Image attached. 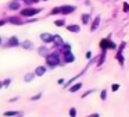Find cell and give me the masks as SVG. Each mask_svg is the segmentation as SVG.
<instances>
[{
  "mask_svg": "<svg viewBox=\"0 0 129 117\" xmlns=\"http://www.w3.org/2000/svg\"><path fill=\"white\" fill-rule=\"evenodd\" d=\"M10 82H11V80H10V78H7V80H4V81H3V85H6V86H7V85H10Z\"/></svg>",
  "mask_w": 129,
  "mask_h": 117,
  "instance_id": "28",
  "label": "cell"
},
{
  "mask_svg": "<svg viewBox=\"0 0 129 117\" xmlns=\"http://www.w3.org/2000/svg\"><path fill=\"white\" fill-rule=\"evenodd\" d=\"M61 8V14H71L76 10L75 6H71V4H65V6H60Z\"/></svg>",
  "mask_w": 129,
  "mask_h": 117,
  "instance_id": "4",
  "label": "cell"
},
{
  "mask_svg": "<svg viewBox=\"0 0 129 117\" xmlns=\"http://www.w3.org/2000/svg\"><path fill=\"white\" fill-rule=\"evenodd\" d=\"M46 61L50 67H56L60 64V54L58 53H50L46 56Z\"/></svg>",
  "mask_w": 129,
  "mask_h": 117,
  "instance_id": "1",
  "label": "cell"
},
{
  "mask_svg": "<svg viewBox=\"0 0 129 117\" xmlns=\"http://www.w3.org/2000/svg\"><path fill=\"white\" fill-rule=\"evenodd\" d=\"M100 99H101V100H106V99H107V91H106V89H103V91H101Z\"/></svg>",
  "mask_w": 129,
  "mask_h": 117,
  "instance_id": "22",
  "label": "cell"
},
{
  "mask_svg": "<svg viewBox=\"0 0 129 117\" xmlns=\"http://www.w3.org/2000/svg\"><path fill=\"white\" fill-rule=\"evenodd\" d=\"M18 2H21V0H18ZM25 4H34V3H38L39 0H22Z\"/></svg>",
  "mask_w": 129,
  "mask_h": 117,
  "instance_id": "24",
  "label": "cell"
},
{
  "mask_svg": "<svg viewBox=\"0 0 129 117\" xmlns=\"http://www.w3.org/2000/svg\"><path fill=\"white\" fill-rule=\"evenodd\" d=\"M40 39H42L45 43H50V42H53V35H50V33H47V32L40 33Z\"/></svg>",
  "mask_w": 129,
  "mask_h": 117,
  "instance_id": "5",
  "label": "cell"
},
{
  "mask_svg": "<svg viewBox=\"0 0 129 117\" xmlns=\"http://www.w3.org/2000/svg\"><path fill=\"white\" fill-rule=\"evenodd\" d=\"M53 43L56 45L57 47H61L62 45H64V41H62V38L60 35H53Z\"/></svg>",
  "mask_w": 129,
  "mask_h": 117,
  "instance_id": "6",
  "label": "cell"
},
{
  "mask_svg": "<svg viewBox=\"0 0 129 117\" xmlns=\"http://www.w3.org/2000/svg\"><path fill=\"white\" fill-rule=\"evenodd\" d=\"M67 31H70V32H74V33H78L79 31H81V27L76 24H71V25H67Z\"/></svg>",
  "mask_w": 129,
  "mask_h": 117,
  "instance_id": "8",
  "label": "cell"
},
{
  "mask_svg": "<svg viewBox=\"0 0 129 117\" xmlns=\"http://www.w3.org/2000/svg\"><path fill=\"white\" fill-rule=\"evenodd\" d=\"M74 60H75V56L71 53V50L64 53V61H65V63H72Z\"/></svg>",
  "mask_w": 129,
  "mask_h": 117,
  "instance_id": "7",
  "label": "cell"
},
{
  "mask_svg": "<svg viewBox=\"0 0 129 117\" xmlns=\"http://www.w3.org/2000/svg\"><path fill=\"white\" fill-rule=\"evenodd\" d=\"M40 11H42V8L28 7V8H22V10H21V15L22 17H32V15H35V14L40 13Z\"/></svg>",
  "mask_w": 129,
  "mask_h": 117,
  "instance_id": "2",
  "label": "cell"
},
{
  "mask_svg": "<svg viewBox=\"0 0 129 117\" xmlns=\"http://www.w3.org/2000/svg\"><path fill=\"white\" fill-rule=\"evenodd\" d=\"M7 21L11 22V24H15V25H21V24H22V19L17 18V17H10V18H7Z\"/></svg>",
  "mask_w": 129,
  "mask_h": 117,
  "instance_id": "13",
  "label": "cell"
},
{
  "mask_svg": "<svg viewBox=\"0 0 129 117\" xmlns=\"http://www.w3.org/2000/svg\"><path fill=\"white\" fill-rule=\"evenodd\" d=\"M99 25H100V17L97 15L94 19H93V22H92V27H90V31H92V32H94V31L99 28Z\"/></svg>",
  "mask_w": 129,
  "mask_h": 117,
  "instance_id": "9",
  "label": "cell"
},
{
  "mask_svg": "<svg viewBox=\"0 0 129 117\" xmlns=\"http://www.w3.org/2000/svg\"><path fill=\"white\" fill-rule=\"evenodd\" d=\"M45 2H47V0H45Z\"/></svg>",
  "mask_w": 129,
  "mask_h": 117,
  "instance_id": "36",
  "label": "cell"
},
{
  "mask_svg": "<svg viewBox=\"0 0 129 117\" xmlns=\"http://www.w3.org/2000/svg\"><path fill=\"white\" fill-rule=\"evenodd\" d=\"M86 117H100V116H99V113H92V114H89V116H86Z\"/></svg>",
  "mask_w": 129,
  "mask_h": 117,
  "instance_id": "30",
  "label": "cell"
},
{
  "mask_svg": "<svg viewBox=\"0 0 129 117\" xmlns=\"http://www.w3.org/2000/svg\"><path fill=\"white\" fill-rule=\"evenodd\" d=\"M9 8H10V10H13V11H15V10H18V8H21L20 2H18V0H13V2L9 4Z\"/></svg>",
  "mask_w": 129,
  "mask_h": 117,
  "instance_id": "12",
  "label": "cell"
},
{
  "mask_svg": "<svg viewBox=\"0 0 129 117\" xmlns=\"http://www.w3.org/2000/svg\"><path fill=\"white\" fill-rule=\"evenodd\" d=\"M82 22L83 24H89V21H90V14H82Z\"/></svg>",
  "mask_w": 129,
  "mask_h": 117,
  "instance_id": "17",
  "label": "cell"
},
{
  "mask_svg": "<svg viewBox=\"0 0 129 117\" xmlns=\"http://www.w3.org/2000/svg\"><path fill=\"white\" fill-rule=\"evenodd\" d=\"M2 41H3V39H2V36H0V43H2Z\"/></svg>",
  "mask_w": 129,
  "mask_h": 117,
  "instance_id": "35",
  "label": "cell"
},
{
  "mask_svg": "<svg viewBox=\"0 0 129 117\" xmlns=\"http://www.w3.org/2000/svg\"><path fill=\"white\" fill-rule=\"evenodd\" d=\"M70 117H76V109L75 107L70 109Z\"/></svg>",
  "mask_w": 129,
  "mask_h": 117,
  "instance_id": "23",
  "label": "cell"
},
{
  "mask_svg": "<svg viewBox=\"0 0 129 117\" xmlns=\"http://www.w3.org/2000/svg\"><path fill=\"white\" fill-rule=\"evenodd\" d=\"M20 111H14V110H10V111H4L3 116L4 117H14V116H18Z\"/></svg>",
  "mask_w": 129,
  "mask_h": 117,
  "instance_id": "16",
  "label": "cell"
},
{
  "mask_svg": "<svg viewBox=\"0 0 129 117\" xmlns=\"http://www.w3.org/2000/svg\"><path fill=\"white\" fill-rule=\"evenodd\" d=\"M15 117H22V113H20L18 116H15Z\"/></svg>",
  "mask_w": 129,
  "mask_h": 117,
  "instance_id": "33",
  "label": "cell"
},
{
  "mask_svg": "<svg viewBox=\"0 0 129 117\" xmlns=\"http://www.w3.org/2000/svg\"><path fill=\"white\" fill-rule=\"evenodd\" d=\"M125 42H122L119 46V50L117 52V54H115V58L118 60V63H119V66H123V63H125V60H123V56H122V49L125 47Z\"/></svg>",
  "mask_w": 129,
  "mask_h": 117,
  "instance_id": "3",
  "label": "cell"
},
{
  "mask_svg": "<svg viewBox=\"0 0 129 117\" xmlns=\"http://www.w3.org/2000/svg\"><path fill=\"white\" fill-rule=\"evenodd\" d=\"M46 74V67L45 66H39L36 67V70H35V75H38V77H42V75Z\"/></svg>",
  "mask_w": 129,
  "mask_h": 117,
  "instance_id": "11",
  "label": "cell"
},
{
  "mask_svg": "<svg viewBox=\"0 0 129 117\" xmlns=\"http://www.w3.org/2000/svg\"><path fill=\"white\" fill-rule=\"evenodd\" d=\"M54 25H56V27H64L65 19H57V21H54Z\"/></svg>",
  "mask_w": 129,
  "mask_h": 117,
  "instance_id": "19",
  "label": "cell"
},
{
  "mask_svg": "<svg viewBox=\"0 0 129 117\" xmlns=\"http://www.w3.org/2000/svg\"><path fill=\"white\" fill-rule=\"evenodd\" d=\"M123 11L129 13V3H123Z\"/></svg>",
  "mask_w": 129,
  "mask_h": 117,
  "instance_id": "26",
  "label": "cell"
},
{
  "mask_svg": "<svg viewBox=\"0 0 129 117\" xmlns=\"http://www.w3.org/2000/svg\"><path fill=\"white\" fill-rule=\"evenodd\" d=\"M34 75L35 74H32V72H28V74L24 77V81H25V82H31V81L34 80Z\"/></svg>",
  "mask_w": 129,
  "mask_h": 117,
  "instance_id": "18",
  "label": "cell"
},
{
  "mask_svg": "<svg viewBox=\"0 0 129 117\" xmlns=\"http://www.w3.org/2000/svg\"><path fill=\"white\" fill-rule=\"evenodd\" d=\"M39 54L40 56H47V49H46V47H39Z\"/></svg>",
  "mask_w": 129,
  "mask_h": 117,
  "instance_id": "21",
  "label": "cell"
},
{
  "mask_svg": "<svg viewBox=\"0 0 129 117\" xmlns=\"http://www.w3.org/2000/svg\"><path fill=\"white\" fill-rule=\"evenodd\" d=\"M6 22H7V19H0V27H3Z\"/></svg>",
  "mask_w": 129,
  "mask_h": 117,
  "instance_id": "31",
  "label": "cell"
},
{
  "mask_svg": "<svg viewBox=\"0 0 129 117\" xmlns=\"http://www.w3.org/2000/svg\"><path fill=\"white\" fill-rule=\"evenodd\" d=\"M9 46H21V43H20V41H18V38L17 36H11V38L9 39Z\"/></svg>",
  "mask_w": 129,
  "mask_h": 117,
  "instance_id": "10",
  "label": "cell"
},
{
  "mask_svg": "<svg viewBox=\"0 0 129 117\" xmlns=\"http://www.w3.org/2000/svg\"><path fill=\"white\" fill-rule=\"evenodd\" d=\"M90 93H93V89H90V91H87V92H85L83 95H82V97H86L87 95H90Z\"/></svg>",
  "mask_w": 129,
  "mask_h": 117,
  "instance_id": "29",
  "label": "cell"
},
{
  "mask_svg": "<svg viewBox=\"0 0 129 117\" xmlns=\"http://www.w3.org/2000/svg\"><path fill=\"white\" fill-rule=\"evenodd\" d=\"M86 57H87V58H92V52H87V53H86Z\"/></svg>",
  "mask_w": 129,
  "mask_h": 117,
  "instance_id": "32",
  "label": "cell"
},
{
  "mask_svg": "<svg viewBox=\"0 0 129 117\" xmlns=\"http://www.w3.org/2000/svg\"><path fill=\"white\" fill-rule=\"evenodd\" d=\"M21 46H22L24 49H34V43H32L31 41H24L22 43H21Z\"/></svg>",
  "mask_w": 129,
  "mask_h": 117,
  "instance_id": "14",
  "label": "cell"
},
{
  "mask_svg": "<svg viewBox=\"0 0 129 117\" xmlns=\"http://www.w3.org/2000/svg\"><path fill=\"white\" fill-rule=\"evenodd\" d=\"M82 86H83V85H82V82H76L75 85H72V86L70 88V92H76V91H79Z\"/></svg>",
  "mask_w": 129,
  "mask_h": 117,
  "instance_id": "15",
  "label": "cell"
},
{
  "mask_svg": "<svg viewBox=\"0 0 129 117\" xmlns=\"http://www.w3.org/2000/svg\"><path fill=\"white\" fill-rule=\"evenodd\" d=\"M50 14H51V15H54V14H61V8H60V7H54L53 10L50 11Z\"/></svg>",
  "mask_w": 129,
  "mask_h": 117,
  "instance_id": "20",
  "label": "cell"
},
{
  "mask_svg": "<svg viewBox=\"0 0 129 117\" xmlns=\"http://www.w3.org/2000/svg\"><path fill=\"white\" fill-rule=\"evenodd\" d=\"M2 86H3V82H2V81H0V88H2Z\"/></svg>",
  "mask_w": 129,
  "mask_h": 117,
  "instance_id": "34",
  "label": "cell"
},
{
  "mask_svg": "<svg viewBox=\"0 0 129 117\" xmlns=\"http://www.w3.org/2000/svg\"><path fill=\"white\" fill-rule=\"evenodd\" d=\"M40 97H42V93H36V95H34V96L31 97V100H39Z\"/></svg>",
  "mask_w": 129,
  "mask_h": 117,
  "instance_id": "25",
  "label": "cell"
},
{
  "mask_svg": "<svg viewBox=\"0 0 129 117\" xmlns=\"http://www.w3.org/2000/svg\"><path fill=\"white\" fill-rule=\"evenodd\" d=\"M111 89H112L114 92L118 91V89H119V85H118V84H112V88H111Z\"/></svg>",
  "mask_w": 129,
  "mask_h": 117,
  "instance_id": "27",
  "label": "cell"
}]
</instances>
